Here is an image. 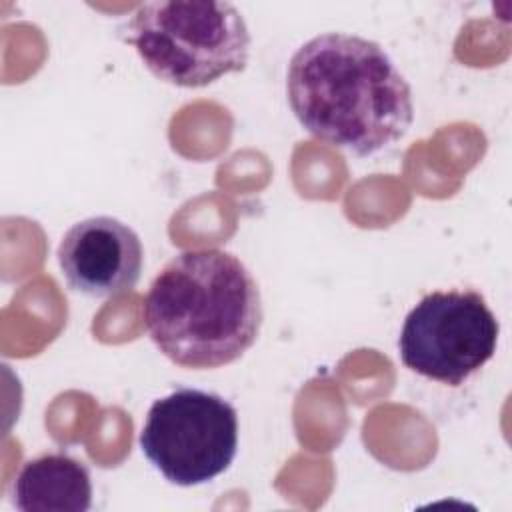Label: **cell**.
Masks as SVG:
<instances>
[{
  "instance_id": "obj_1",
  "label": "cell",
  "mask_w": 512,
  "mask_h": 512,
  "mask_svg": "<svg viewBox=\"0 0 512 512\" xmlns=\"http://www.w3.org/2000/svg\"><path fill=\"white\" fill-rule=\"evenodd\" d=\"M286 94L302 128L362 158L398 142L414 120L404 74L378 42L356 34L304 42L290 58Z\"/></svg>"
},
{
  "instance_id": "obj_2",
  "label": "cell",
  "mask_w": 512,
  "mask_h": 512,
  "mask_svg": "<svg viewBox=\"0 0 512 512\" xmlns=\"http://www.w3.org/2000/svg\"><path fill=\"white\" fill-rule=\"evenodd\" d=\"M142 316L168 360L208 370L232 364L256 342L264 310L260 288L238 256L200 248L166 262L148 288Z\"/></svg>"
},
{
  "instance_id": "obj_3",
  "label": "cell",
  "mask_w": 512,
  "mask_h": 512,
  "mask_svg": "<svg viewBox=\"0 0 512 512\" xmlns=\"http://www.w3.org/2000/svg\"><path fill=\"white\" fill-rule=\"evenodd\" d=\"M144 66L162 82L200 88L248 64L250 32L236 6L160 0L136 8L126 28Z\"/></svg>"
},
{
  "instance_id": "obj_4",
  "label": "cell",
  "mask_w": 512,
  "mask_h": 512,
  "mask_svg": "<svg viewBox=\"0 0 512 512\" xmlns=\"http://www.w3.org/2000/svg\"><path fill=\"white\" fill-rule=\"evenodd\" d=\"M146 460L176 486H198L230 468L238 412L220 394L176 388L152 402L140 432Z\"/></svg>"
},
{
  "instance_id": "obj_5",
  "label": "cell",
  "mask_w": 512,
  "mask_h": 512,
  "mask_svg": "<svg viewBox=\"0 0 512 512\" xmlns=\"http://www.w3.org/2000/svg\"><path fill=\"white\" fill-rule=\"evenodd\" d=\"M498 334L500 324L480 292H430L404 320L400 360L428 380L460 386L494 356Z\"/></svg>"
},
{
  "instance_id": "obj_6",
  "label": "cell",
  "mask_w": 512,
  "mask_h": 512,
  "mask_svg": "<svg viewBox=\"0 0 512 512\" xmlns=\"http://www.w3.org/2000/svg\"><path fill=\"white\" fill-rule=\"evenodd\" d=\"M56 256L66 284L90 298L130 292L144 262L140 236L112 216H92L70 226Z\"/></svg>"
},
{
  "instance_id": "obj_7",
  "label": "cell",
  "mask_w": 512,
  "mask_h": 512,
  "mask_svg": "<svg viewBox=\"0 0 512 512\" xmlns=\"http://www.w3.org/2000/svg\"><path fill=\"white\" fill-rule=\"evenodd\" d=\"M12 496L22 512H86L92 508L90 472L68 454H42L22 466Z\"/></svg>"
}]
</instances>
